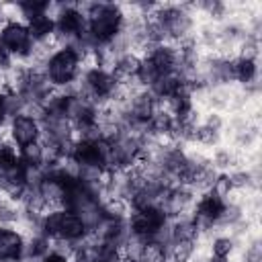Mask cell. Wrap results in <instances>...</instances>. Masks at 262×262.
<instances>
[{"label": "cell", "mask_w": 262, "mask_h": 262, "mask_svg": "<svg viewBox=\"0 0 262 262\" xmlns=\"http://www.w3.org/2000/svg\"><path fill=\"white\" fill-rule=\"evenodd\" d=\"M45 74L51 86L63 88L80 76V55L72 47L57 49L45 63Z\"/></svg>", "instance_id": "obj_1"}, {"label": "cell", "mask_w": 262, "mask_h": 262, "mask_svg": "<svg viewBox=\"0 0 262 262\" xmlns=\"http://www.w3.org/2000/svg\"><path fill=\"white\" fill-rule=\"evenodd\" d=\"M31 47H33V39L23 23H6L0 29V49L6 51L14 61L27 59Z\"/></svg>", "instance_id": "obj_2"}, {"label": "cell", "mask_w": 262, "mask_h": 262, "mask_svg": "<svg viewBox=\"0 0 262 262\" xmlns=\"http://www.w3.org/2000/svg\"><path fill=\"white\" fill-rule=\"evenodd\" d=\"M8 133L12 143L23 149L27 145H33L41 137V123L29 115H16L8 121Z\"/></svg>", "instance_id": "obj_3"}, {"label": "cell", "mask_w": 262, "mask_h": 262, "mask_svg": "<svg viewBox=\"0 0 262 262\" xmlns=\"http://www.w3.org/2000/svg\"><path fill=\"white\" fill-rule=\"evenodd\" d=\"M25 237L14 227H0V260H20Z\"/></svg>", "instance_id": "obj_4"}, {"label": "cell", "mask_w": 262, "mask_h": 262, "mask_svg": "<svg viewBox=\"0 0 262 262\" xmlns=\"http://www.w3.org/2000/svg\"><path fill=\"white\" fill-rule=\"evenodd\" d=\"M258 78V59L235 57L233 59V82L242 86H252Z\"/></svg>", "instance_id": "obj_5"}, {"label": "cell", "mask_w": 262, "mask_h": 262, "mask_svg": "<svg viewBox=\"0 0 262 262\" xmlns=\"http://www.w3.org/2000/svg\"><path fill=\"white\" fill-rule=\"evenodd\" d=\"M25 27H27L33 41H45V39L53 37V33H55V20L49 18L47 14H39V16L29 18L25 23Z\"/></svg>", "instance_id": "obj_6"}, {"label": "cell", "mask_w": 262, "mask_h": 262, "mask_svg": "<svg viewBox=\"0 0 262 262\" xmlns=\"http://www.w3.org/2000/svg\"><path fill=\"white\" fill-rule=\"evenodd\" d=\"M235 250V239L227 237V235H215L211 239V256L219 258V260H229V256Z\"/></svg>", "instance_id": "obj_7"}, {"label": "cell", "mask_w": 262, "mask_h": 262, "mask_svg": "<svg viewBox=\"0 0 262 262\" xmlns=\"http://www.w3.org/2000/svg\"><path fill=\"white\" fill-rule=\"evenodd\" d=\"M18 162H20L18 147H14V145H2L0 147V172H6L10 168H14Z\"/></svg>", "instance_id": "obj_8"}, {"label": "cell", "mask_w": 262, "mask_h": 262, "mask_svg": "<svg viewBox=\"0 0 262 262\" xmlns=\"http://www.w3.org/2000/svg\"><path fill=\"white\" fill-rule=\"evenodd\" d=\"M8 113H6V94L4 92H0V129L4 127V125H8Z\"/></svg>", "instance_id": "obj_9"}, {"label": "cell", "mask_w": 262, "mask_h": 262, "mask_svg": "<svg viewBox=\"0 0 262 262\" xmlns=\"http://www.w3.org/2000/svg\"><path fill=\"white\" fill-rule=\"evenodd\" d=\"M39 262H70L66 256H61V254H57V252H47L45 256H41V260Z\"/></svg>", "instance_id": "obj_10"}, {"label": "cell", "mask_w": 262, "mask_h": 262, "mask_svg": "<svg viewBox=\"0 0 262 262\" xmlns=\"http://www.w3.org/2000/svg\"><path fill=\"white\" fill-rule=\"evenodd\" d=\"M0 262H20V260H0Z\"/></svg>", "instance_id": "obj_11"}]
</instances>
